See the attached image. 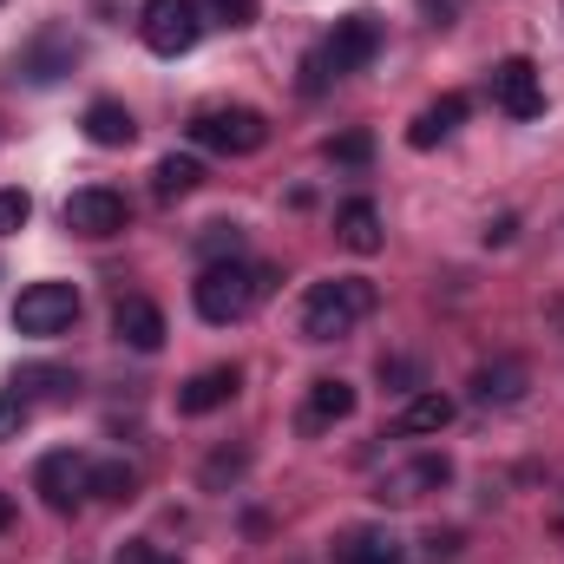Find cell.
<instances>
[{
    "label": "cell",
    "instance_id": "obj_15",
    "mask_svg": "<svg viewBox=\"0 0 564 564\" xmlns=\"http://www.w3.org/2000/svg\"><path fill=\"white\" fill-rule=\"evenodd\" d=\"M355 414V388L348 381H335V375H322V381H308V401H302V433H322V426L348 421Z\"/></svg>",
    "mask_w": 564,
    "mask_h": 564
},
{
    "label": "cell",
    "instance_id": "obj_2",
    "mask_svg": "<svg viewBox=\"0 0 564 564\" xmlns=\"http://www.w3.org/2000/svg\"><path fill=\"white\" fill-rule=\"evenodd\" d=\"M184 132H191V144H204V151L250 158V151H263V144H270V119H263L257 106H204Z\"/></svg>",
    "mask_w": 564,
    "mask_h": 564
},
{
    "label": "cell",
    "instance_id": "obj_5",
    "mask_svg": "<svg viewBox=\"0 0 564 564\" xmlns=\"http://www.w3.org/2000/svg\"><path fill=\"white\" fill-rule=\"evenodd\" d=\"M139 33L158 59H177V53H191V46L204 40V7H197V0H144Z\"/></svg>",
    "mask_w": 564,
    "mask_h": 564
},
{
    "label": "cell",
    "instance_id": "obj_26",
    "mask_svg": "<svg viewBox=\"0 0 564 564\" xmlns=\"http://www.w3.org/2000/svg\"><path fill=\"white\" fill-rule=\"evenodd\" d=\"M328 158H335V164H348V171H361V164L375 158V132H368V126H355V132H335V139H328Z\"/></svg>",
    "mask_w": 564,
    "mask_h": 564
},
{
    "label": "cell",
    "instance_id": "obj_14",
    "mask_svg": "<svg viewBox=\"0 0 564 564\" xmlns=\"http://www.w3.org/2000/svg\"><path fill=\"white\" fill-rule=\"evenodd\" d=\"M335 243L341 250H355V257H375L388 237H381V210L368 204V197H348L341 210H335Z\"/></svg>",
    "mask_w": 564,
    "mask_h": 564
},
{
    "label": "cell",
    "instance_id": "obj_3",
    "mask_svg": "<svg viewBox=\"0 0 564 564\" xmlns=\"http://www.w3.org/2000/svg\"><path fill=\"white\" fill-rule=\"evenodd\" d=\"M191 308L210 322V328H230L257 308V282L250 263H204V276L191 282Z\"/></svg>",
    "mask_w": 564,
    "mask_h": 564
},
{
    "label": "cell",
    "instance_id": "obj_36",
    "mask_svg": "<svg viewBox=\"0 0 564 564\" xmlns=\"http://www.w3.org/2000/svg\"><path fill=\"white\" fill-rule=\"evenodd\" d=\"M7 525H13V499L0 492V532H7Z\"/></svg>",
    "mask_w": 564,
    "mask_h": 564
},
{
    "label": "cell",
    "instance_id": "obj_23",
    "mask_svg": "<svg viewBox=\"0 0 564 564\" xmlns=\"http://www.w3.org/2000/svg\"><path fill=\"white\" fill-rule=\"evenodd\" d=\"M93 499H106V506L139 499V466L132 459H93Z\"/></svg>",
    "mask_w": 564,
    "mask_h": 564
},
{
    "label": "cell",
    "instance_id": "obj_4",
    "mask_svg": "<svg viewBox=\"0 0 564 564\" xmlns=\"http://www.w3.org/2000/svg\"><path fill=\"white\" fill-rule=\"evenodd\" d=\"M79 322V289L73 282H26L20 302H13V328L33 335V341H53Z\"/></svg>",
    "mask_w": 564,
    "mask_h": 564
},
{
    "label": "cell",
    "instance_id": "obj_16",
    "mask_svg": "<svg viewBox=\"0 0 564 564\" xmlns=\"http://www.w3.org/2000/svg\"><path fill=\"white\" fill-rule=\"evenodd\" d=\"M335 564H408V552H401L394 532H381V525H355V532L335 539Z\"/></svg>",
    "mask_w": 564,
    "mask_h": 564
},
{
    "label": "cell",
    "instance_id": "obj_19",
    "mask_svg": "<svg viewBox=\"0 0 564 564\" xmlns=\"http://www.w3.org/2000/svg\"><path fill=\"white\" fill-rule=\"evenodd\" d=\"M466 112H473V106H466V93H446V99H433L421 119L408 126V144H414V151H433L440 139H453V126H459Z\"/></svg>",
    "mask_w": 564,
    "mask_h": 564
},
{
    "label": "cell",
    "instance_id": "obj_21",
    "mask_svg": "<svg viewBox=\"0 0 564 564\" xmlns=\"http://www.w3.org/2000/svg\"><path fill=\"white\" fill-rule=\"evenodd\" d=\"M13 394H20V401H26V394L66 401V394H79V375H73V368H53V361H26V368L13 375Z\"/></svg>",
    "mask_w": 564,
    "mask_h": 564
},
{
    "label": "cell",
    "instance_id": "obj_1",
    "mask_svg": "<svg viewBox=\"0 0 564 564\" xmlns=\"http://www.w3.org/2000/svg\"><path fill=\"white\" fill-rule=\"evenodd\" d=\"M375 282L368 276H335V282H315L302 295V335L308 341H341L361 315H375Z\"/></svg>",
    "mask_w": 564,
    "mask_h": 564
},
{
    "label": "cell",
    "instance_id": "obj_6",
    "mask_svg": "<svg viewBox=\"0 0 564 564\" xmlns=\"http://www.w3.org/2000/svg\"><path fill=\"white\" fill-rule=\"evenodd\" d=\"M126 224H132V204H126V191H112V184H86V191L66 197V230H73V237L106 243V237H119Z\"/></svg>",
    "mask_w": 564,
    "mask_h": 564
},
{
    "label": "cell",
    "instance_id": "obj_8",
    "mask_svg": "<svg viewBox=\"0 0 564 564\" xmlns=\"http://www.w3.org/2000/svg\"><path fill=\"white\" fill-rule=\"evenodd\" d=\"M375 53H381V20H375V13H348V20H335V33L322 40L328 73H368Z\"/></svg>",
    "mask_w": 564,
    "mask_h": 564
},
{
    "label": "cell",
    "instance_id": "obj_37",
    "mask_svg": "<svg viewBox=\"0 0 564 564\" xmlns=\"http://www.w3.org/2000/svg\"><path fill=\"white\" fill-rule=\"evenodd\" d=\"M158 564H177V558H158Z\"/></svg>",
    "mask_w": 564,
    "mask_h": 564
},
{
    "label": "cell",
    "instance_id": "obj_17",
    "mask_svg": "<svg viewBox=\"0 0 564 564\" xmlns=\"http://www.w3.org/2000/svg\"><path fill=\"white\" fill-rule=\"evenodd\" d=\"M79 132H86V144H99V151H126V144L139 139V119H132L119 99H93Z\"/></svg>",
    "mask_w": 564,
    "mask_h": 564
},
{
    "label": "cell",
    "instance_id": "obj_7",
    "mask_svg": "<svg viewBox=\"0 0 564 564\" xmlns=\"http://www.w3.org/2000/svg\"><path fill=\"white\" fill-rule=\"evenodd\" d=\"M73 66H79V40H73L66 26H46V33H33V40L20 46L13 79H26V86H59Z\"/></svg>",
    "mask_w": 564,
    "mask_h": 564
},
{
    "label": "cell",
    "instance_id": "obj_31",
    "mask_svg": "<svg viewBox=\"0 0 564 564\" xmlns=\"http://www.w3.org/2000/svg\"><path fill=\"white\" fill-rule=\"evenodd\" d=\"M243 473V453H217L210 466H204V486H224V479H237Z\"/></svg>",
    "mask_w": 564,
    "mask_h": 564
},
{
    "label": "cell",
    "instance_id": "obj_20",
    "mask_svg": "<svg viewBox=\"0 0 564 564\" xmlns=\"http://www.w3.org/2000/svg\"><path fill=\"white\" fill-rule=\"evenodd\" d=\"M453 414H459V401H453V394L421 388V394H408V408H401V433H446Z\"/></svg>",
    "mask_w": 564,
    "mask_h": 564
},
{
    "label": "cell",
    "instance_id": "obj_28",
    "mask_svg": "<svg viewBox=\"0 0 564 564\" xmlns=\"http://www.w3.org/2000/svg\"><path fill=\"white\" fill-rule=\"evenodd\" d=\"M26 217H33V197L26 191H0V237L26 230Z\"/></svg>",
    "mask_w": 564,
    "mask_h": 564
},
{
    "label": "cell",
    "instance_id": "obj_22",
    "mask_svg": "<svg viewBox=\"0 0 564 564\" xmlns=\"http://www.w3.org/2000/svg\"><path fill=\"white\" fill-rule=\"evenodd\" d=\"M197 184H204V164H197V158H177V151H171V158H158V171H151V191H158L164 204L191 197Z\"/></svg>",
    "mask_w": 564,
    "mask_h": 564
},
{
    "label": "cell",
    "instance_id": "obj_29",
    "mask_svg": "<svg viewBox=\"0 0 564 564\" xmlns=\"http://www.w3.org/2000/svg\"><path fill=\"white\" fill-rule=\"evenodd\" d=\"M20 426H26V401L0 394V440H20Z\"/></svg>",
    "mask_w": 564,
    "mask_h": 564
},
{
    "label": "cell",
    "instance_id": "obj_12",
    "mask_svg": "<svg viewBox=\"0 0 564 564\" xmlns=\"http://www.w3.org/2000/svg\"><path fill=\"white\" fill-rule=\"evenodd\" d=\"M112 335L126 341V348H139V355H158L164 348V308L158 302H144V295H126L119 308H112Z\"/></svg>",
    "mask_w": 564,
    "mask_h": 564
},
{
    "label": "cell",
    "instance_id": "obj_34",
    "mask_svg": "<svg viewBox=\"0 0 564 564\" xmlns=\"http://www.w3.org/2000/svg\"><path fill=\"white\" fill-rule=\"evenodd\" d=\"M512 230H519V217H492L486 224V243H512Z\"/></svg>",
    "mask_w": 564,
    "mask_h": 564
},
{
    "label": "cell",
    "instance_id": "obj_13",
    "mask_svg": "<svg viewBox=\"0 0 564 564\" xmlns=\"http://www.w3.org/2000/svg\"><path fill=\"white\" fill-rule=\"evenodd\" d=\"M237 388H243L237 368H204V375H191V381L177 388V414H217V408L237 401Z\"/></svg>",
    "mask_w": 564,
    "mask_h": 564
},
{
    "label": "cell",
    "instance_id": "obj_18",
    "mask_svg": "<svg viewBox=\"0 0 564 564\" xmlns=\"http://www.w3.org/2000/svg\"><path fill=\"white\" fill-rule=\"evenodd\" d=\"M473 401H479V408H512V401H525V361H486V368H473Z\"/></svg>",
    "mask_w": 564,
    "mask_h": 564
},
{
    "label": "cell",
    "instance_id": "obj_24",
    "mask_svg": "<svg viewBox=\"0 0 564 564\" xmlns=\"http://www.w3.org/2000/svg\"><path fill=\"white\" fill-rule=\"evenodd\" d=\"M197 257L204 263H237L243 257V230L237 224H204L197 230Z\"/></svg>",
    "mask_w": 564,
    "mask_h": 564
},
{
    "label": "cell",
    "instance_id": "obj_10",
    "mask_svg": "<svg viewBox=\"0 0 564 564\" xmlns=\"http://www.w3.org/2000/svg\"><path fill=\"white\" fill-rule=\"evenodd\" d=\"M33 492L53 506V512H73L86 492H93V459L86 453H46L33 466Z\"/></svg>",
    "mask_w": 564,
    "mask_h": 564
},
{
    "label": "cell",
    "instance_id": "obj_32",
    "mask_svg": "<svg viewBox=\"0 0 564 564\" xmlns=\"http://www.w3.org/2000/svg\"><path fill=\"white\" fill-rule=\"evenodd\" d=\"M158 558H164V552H158V545H144V539H126V545L112 552V564H158Z\"/></svg>",
    "mask_w": 564,
    "mask_h": 564
},
{
    "label": "cell",
    "instance_id": "obj_9",
    "mask_svg": "<svg viewBox=\"0 0 564 564\" xmlns=\"http://www.w3.org/2000/svg\"><path fill=\"white\" fill-rule=\"evenodd\" d=\"M492 106L506 119H539L545 112V79H539V66L525 53H512V59L492 66Z\"/></svg>",
    "mask_w": 564,
    "mask_h": 564
},
{
    "label": "cell",
    "instance_id": "obj_27",
    "mask_svg": "<svg viewBox=\"0 0 564 564\" xmlns=\"http://www.w3.org/2000/svg\"><path fill=\"white\" fill-rule=\"evenodd\" d=\"M381 381H388L394 394H421V388H426L421 361H408V355H381Z\"/></svg>",
    "mask_w": 564,
    "mask_h": 564
},
{
    "label": "cell",
    "instance_id": "obj_11",
    "mask_svg": "<svg viewBox=\"0 0 564 564\" xmlns=\"http://www.w3.org/2000/svg\"><path fill=\"white\" fill-rule=\"evenodd\" d=\"M446 479H453V459H446V453H421L414 466L388 473V479L375 486V499H381V506H414L421 492H440Z\"/></svg>",
    "mask_w": 564,
    "mask_h": 564
},
{
    "label": "cell",
    "instance_id": "obj_30",
    "mask_svg": "<svg viewBox=\"0 0 564 564\" xmlns=\"http://www.w3.org/2000/svg\"><path fill=\"white\" fill-rule=\"evenodd\" d=\"M295 86H302V99H315V93L328 86V59H322V53H308V59H302V79H295Z\"/></svg>",
    "mask_w": 564,
    "mask_h": 564
},
{
    "label": "cell",
    "instance_id": "obj_35",
    "mask_svg": "<svg viewBox=\"0 0 564 564\" xmlns=\"http://www.w3.org/2000/svg\"><path fill=\"white\" fill-rule=\"evenodd\" d=\"M426 13H433V26H446V20H453V7H459V0H421Z\"/></svg>",
    "mask_w": 564,
    "mask_h": 564
},
{
    "label": "cell",
    "instance_id": "obj_33",
    "mask_svg": "<svg viewBox=\"0 0 564 564\" xmlns=\"http://www.w3.org/2000/svg\"><path fill=\"white\" fill-rule=\"evenodd\" d=\"M250 282H257V302H270V295L282 289V276L270 270V263H250Z\"/></svg>",
    "mask_w": 564,
    "mask_h": 564
},
{
    "label": "cell",
    "instance_id": "obj_25",
    "mask_svg": "<svg viewBox=\"0 0 564 564\" xmlns=\"http://www.w3.org/2000/svg\"><path fill=\"white\" fill-rule=\"evenodd\" d=\"M197 7H204V26H230V33L257 26V0H197Z\"/></svg>",
    "mask_w": 564,
    "mask_h": 564
}]
</instances>
